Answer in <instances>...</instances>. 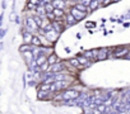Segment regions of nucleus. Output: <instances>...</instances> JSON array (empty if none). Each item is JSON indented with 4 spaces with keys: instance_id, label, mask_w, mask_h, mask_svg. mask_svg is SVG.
Wrapping results in <instances>:
<instances>
[{
    "instance_id": "f257e3e1",
    "label": "nucleus",
    "mask_w": 130,
    "mask_h": 114,
    "mask_svg": "<svg viewBox=\"0 0 130 114\" xmlns=\"http://www.w3.org/2000/svg\"><path fill=\"white\" fill-rule=\"evenodd\" d=\"M82 95V93L78 89H67L62 93H59L56 100L59 101H69V100H75Z\"/></svg>"
},
{
    "instance_id": "f03ea898",
    "label": "nucleus",
    "mask_w": 130,
    "mask_h": 114,
    "mask_svg": "<svg viewBox=\"0 0 130 114\" xmlns=\"http://www.w3.org/2000/svg\"><path fill=\"white\" fill-rule=\"evenodd\" d=\"M64 71H68L65 64H64V62H57V64H55V65H51V66L48 67V71H47V72H50V74H61V72H64Z\"/></svg>"
},
{
    "instance_id": "7ed1b4c3",
    "label": "nucleus",
    "mask_w": 130,
    "mask_h": 114,
    "mask_svg": "<svg viewBox=\"0 0 130 114\" xmlns=\"http://www.w3.org/2000/svg\"><path fill=\"white\" fill-rule=\"evenodd\" d=\"M24 27L28 29V31H31L32 33L33 32H38V29H40V27L37 25V23H36V20H35V18L32 17V18H26V20H24Z\"/></svg>"
},
{
    "instance_id": "20e7f679",
    "label": "nucleus",
    "mask_w": 130,
    "mask_h": 114,
    "mask_svg": "<svg viewBox=\"0 0 130 114\" xmlns=\"http://www.w3.org/2000/svg\"><path fill=\"white\" fill-rule=\"evenodd\" d=\"M129 52H130V48L122 46V47H117V48H115L113 52H112V56H113V57H117V59H121V57H126Z\"/></svg>"
},
{
    "instance_id": "39448f33",
    "label": "nucleus",
    "mask_w": 130,
    "mask_h": 114,
    "mask_svg": "<svg viewBox=\"0 0 130 114\" xmlns=\"http://www.w3.org/2000/svg\"><path fill=\"white\" fill-rule=\"evenodd\" d=\"M70 13H72L78 20L84 19V18L87 17V14H88V13H86V12H80V10H78L75 7H72V8H70Z\"/></svg>"
},
{
    "instance_id": "423d86ee",
    "label": "nucleus",
    "mask_w": 130,
    "mask_h": 114,
    "mask_svg": "<svg viewBox=\"0 0 130 114\" xmlns=\"http://www.w3.org/2000/svg\"><path fill=\"white\" fill-rule=\"evenodd\" d=\"M22 37H23L24 43H29V44H31V41H32L33 34H32V32H31V31H28L26 27L22 29Z\"/></svg>"
},
{
    "instance_id": "0eeeda50",
    "label": "nucleus",
    "mask_w": 130,
    "mask_h": 114,
    "mask_svg": "<svg viewBox=\"0 0 130 114\" xmlns=\"http://www.w3.org/2000/svg\"><path fill=\"white\" fill-rule=\"evenodd\" d=\"M108 54H110L108 48H101V49H98L97 60H98V61H105V60L107 59V57H108Z\"/></svg>"
},
{
    "instance_id": "6e6552de",
    "label": "nucleus",
    "mask_w": 130,
    "mask_h": 114,
    "mask_svg": "<svg viewBox=\"0 0 130 114\" xmlns=\"http://www.w3.org/2000/svg\"><path fill=\"white\" fill-rule=\"evenodd\" d=\"M65 22H67V25H68V27H72V25L77 24L79 20H78V19H77L70 12H69V13L67 14V17H65Z\"/></svg>"
},
{
    "instance_id": "1a4fd4ad",
    "label": "nucleus",
    "mask_w": 130,
    "mask_h": 114,
    "mask_svg": "<svg viewBox=\"0 0 130 114\" xmlns=\"http://www.w3.org/2000/svg\"><path fill=\"white\" fill-rule=\"evenodd\" d=\"M77 59L79 60V62H80V65H82L83 67H88V66L92 64V61H91V60H88L83 53H82V54H78V56H77Z\"/></svg>"
},
{
    "instance_id": "9d476101",
    "label": "nucleus",
    "mask_w": 130,
    "mask_h": 114,
    "mask_svg": "<svg viewBox=\"0 0 130 114\" xmlns=\"http://www.w3.org/2000/svg\"><path fill=\"white\" fill-rule=\"evenodd\" d=\"M47 62L50 64V66H51V65H55V64H57V62H60V61H59V57H57V54H56L55 52H51V54L48 56V59H47Z\"/></svg>"
},
{
    "instance_id": "9b49d317",
    "label": "nucleus",
    "mask_w": 130,
    "mask_h": 114,
    "mask_svg": "<svg viewBox=\"0 0 130 114\" xmlns=\"http://www.w3.org/2000/svg\"><path fill=\"white\" fill-rule=\"evenodd\" d=\"M68 64H69L72 67H75V69H84V67L80 65V62H79V60L77 59V57H74V59H70V60L68 61Z\"/></svg>"
},
{
    "instance_id": "f8f14e48",
    "label": "nucleus",
    "mask_w": 130,
    "mask_h": 114,
    "mask_svg": "<svg viewBox=\"0 0 130 114\" xmlns=\"http://www.w3.org/2000/svg\"><path fill=\"white\" fill-rule=\"evenodd\" d=\"M51 24H52V28L57 32V33H61L62 32V29H64V27H62V24H61V22L60 20H54V22H51Z\"/></svg>"
},
{
    "instance_id": "ddd939ff",
    "label": "nucleus",
    "mask_w": 130,
    "mask_h": 114,
    "mask_svg": "<svg viewBox=\"0 0 130 114\" xmlns=\"http://www.w3.org/2000/svg\"><path fill=\"white\" fill-rule=\"evenodd\" d=\"M50 95H52L51 91H43V90H38V94H37V98L41 99V100H45V99H48Z\"/></svg>"
},
{
    "instance_id": "4468645a",
    "label": "nucleus",
    "mask_w": 130,
    "mask_h": 114,
    "mask_svg": "<svg viewBox=\"0 0 130 114\" xmlns=\"http://www.w3.org/2000/svg\"><path fill=\"white\" fill-rule=\"evenodd\" d=\"M47 59H48V56H46V54H40L35 61H36L37 66H42L45 62H47Z\"/></svg>"
},
{
    "instance_id": "2eb2a0df",
    "label": "nucleus",
    "mask_w": 130,
    "mask_h": 114,
    "mask_svg": "<svg viewBox=\"0 0 130 114\" xmlns=\"http://www.w3.org/2000/svg\"><path fill=\"white\" fill-rule=\"evenodd\" d=\"M59 34H60V33H57L55 29H52V31H50V32L46 33V38H47L48 41H55V39L59 37Z\"/></svg>"
},
{
    "instance_id": "dca6fc26",
    "label": "nucleus",
    "mask_w": 130,
    "mask_h": 114,
    "mask_svg": "<svg viewBox=\"0 0 130 114\" xmlns=\"http://www.w3.org/2000/svg\"><path fill=\"white\" fill-rule=\"evenodd\" d=\"M31 44H32L33 47H42V41L40 39L38 36H35V34H33L32 41H31Z\"/></svg>"
},
{
    "instance_id": "f3484780",
    "label": "nucleus",
    "mask_w": 130,
    "mask_h": 114,
    "mask_svg": "<svg viewBox=\"0 0 130 114\" xmlns=\"http://www.w3.org/2000/svg\"><path fill=\"white\" fill-rule=\"evenodd\" d=\"M55 9H64L65 7V0H51Z\"/></svg>"
},
{
    "instance_id": "a211bd4d",
    "label": "nucleus",
    "mask_w": 130,
    "mask_h": 114,
    "mask_svg": "<svg viewBox=\"0 0 130 114\" xmlns=\"http://www.w3.org/2000/svg\"><path fill=\"white\" fill-rule=\"evenodd\" d=\"M32 48H33L32 44H29V43H24V44L19 46V52L23 53V52H27V51H32Z\"/></svg>"
},
{
    "instance_id": "6ab92c4d",
    "label": "nucleus",
    "mask_w": 130,
    "mask_h": 114,
    "mask_svg": "<svg viewBox=\"0 0 130 114\" xmlns=\"http://www.w3.org/2000/svg\"><path fill=\"white\" fill-rule=\"evenodd\" d=\"M100 7H101V3L98 2V0H92V3H91V5H89V12H94V10H97Z\"/></svg>"
},
{
    "instance_id": "aec40b11",
    "label": "nucleus",
    "mask_w": 130,
    "mask_h": 114,
    "mask_svg": "<svg viewBox=\"0 0 130 114\" xmlns=\"http://www.w3.org/2000/svg\"><path fill=\"white\" fill-rule=\"evenodd\" d=\"M83 54L87 57L88 60H91V61H93V60H96V57H94V52H93V49H91V51H84L83 52Z\"/></svg>"
},
{
    "instance_id": "412c9836",
    "label": "nucleus",
    "mask_w": 130,
    "mask_h": 114,
    "mask_svg": "<svg viewBox=\"0 0 130 114\" xmlns=\"http://www.w3.org/2000/svg\"><path fill=\"white\" fill-rule=\"evenodd\" d=\"M54 14H55L56 19H59V18H65V17H67V15H65V13H64V9H55V10H54Z\"/></svg>"
},
{
    "instance_id": "4be33fe9",
    "label": "nucleus",
    "mask_w": 130,
    "mask_h": 114,
    "mask_svg": "<svg viewBox=\"0 0 130 114\" xmlns=\"http://www.w3.org/2000/svg\"><path fill=\"white\" fill-rule=\"evenodd\" d=\"M43 7H45V9H46L47 13H54V10H55V7H54L52 2H50V3H45Z\"/></svg>"
},
{
    "instance_id": "5701e85b",
    "label": "nucleus",
    "mask_w": 130,
    "mask_h": 114,
    "mask_svg": "<svg viewBox=\"0 0 130 114\" xmlns=\"http://www.w3.org/2000/svg\"><path fill=\"white\" fill-rule=\"evenodd\" d=\"M73 7H75L78 10H80V12H86V13H88V10H89V8H87V7H84L82 3H77V4H74Z\"/></svg>"
},
{
    "instance_id": "b1692460",
    "label": "nucleus",
    "mask_w": 130,
    "mask_h": 114,
    "mask_svg": "<svg viewBox=\"0 0 130 114\" xmlns=\"http://www.w3.org/2000/svg\"><path fill=\"white\" fill-rule=\"evenodd\" d=\"M33 18H35V20H36L37 25L41 28V27H42V24H43V17H41V15H35Z\"/></svg>"
},
{
    "instance_id": "393cba45",
    "label": "nucleus",
    "mask_w": 130,
    "mask_h": 114,
    "mask_svg": "<svg viewBox=\"0 0 130 114\" xmlns=\"http://www.w3.org/2000/svg\"><path fill=\"white\" fill-rule=\"evenodd\" d=\"M27 8L28 9H32V10H37V8H38V5H35V4H32L31 2L27 4Z\"/></svg>"
},
{
    "instance_id": "a878e982",
    "label": "nucleus",
    "mask_w": 130,
    "mask_h": 114,
    "mask_svg": "<svg viewBox=\"0 0 130 114\" xmlns=\"http://www.w3.org/2000/svg\"><path fill=\"white\" fill-rule=\"evenodd\" d=\"M113 2V0H103V3H102V7L103 8H106V7H108L111 3Z\"/></svg>"
},
{
    "instance_id": "bb28decb",
    "label": "nucleus",
    "mask_w": 130,
    "mask_h": 114,
    "mask_svg": "<svg viewBox=\"0 0 130 114\" xmlns=\"http://www.w3.org/2000/svg\"><path fill=\"white\" fill-rule=\"evenodd\" d=\"M5 34H7V29H2V33H0V38H2V39H3Z\"/></svg>"
},
{
    "instance_id": "cd10ccee",
    "label": "nucleus",
    "mask_w": 130,
    "mask_h": 114,
    "mask_svg": "<svg viewBox=\"0 0 130 114\" xmlns=\"http://www.w3.org/2000/svg\"><path fill=\"white\" fill-rule=\"evenodd\" d=\"M35 81H36V80H29V81H28V85H29V86H36V82H35Z\"/></svg>"
},
{
    "instance_id": "c85d7f7f",
    "label": "nucleus",
    "mask_w": 130,
    "mask_h": 114,
    "mask_svg": "<svg viewBox=\"0 0 130 114\" xmlns=\"http://www.w3.org/2000/svg\"><path fill=\"white\" fill-rule=\"evenodd\" d=\"M2 7H3V10H5V8H7V2H5V0H3V3H2Z\"/></svg>"
},
{
    "instance_id": "c756f323",
    "label": "nucleus",
    "mask_w": 130,
    "mask_h": 114,
    "mask_svg": "<svg viewBox=\"0 0 130 114\" xmlns=\"http://www.w3.org/2000/svg\"><path fill=\"white\" fill-rule=\"evenodd\" d=\"M15 23H17V24H21V18H19L18 15L15 17Z\"/></svg>"
},
{
    "instance_id": "7c9ffc66",
    "label": "nucleus",
    "mask_w": 130,
    "mask_h": 114,
    "mask_svg": "<svg viewBox=\"0 0 130 114\" xmlns=\"http://www.w3.org/2000/svg\"><path fill=\"white\" fill-rule=\"evenodd\" d=\"M69 2H72V3L77 4V3H80V0H69Z\"/></svg>"
},
{
    "instance_id": "2f4dec72",
    "label": "nucleus",
    "mask_w": 130,
    "mask_h": 114,
    "mask_svg": "<svg viewBox=\"0 0 130 114\" xmlns=\"http://www.w3.org/2000/svg\"><path fill=\"white\" fill-rule=\"evenodd\" d=\"M96 24L94 23H87V27H94Z\"/></svg>"
},
{
    "instance_id": "473e14b6",
    "label": "nucleus",
    "mask_w": 130,
    "mask_h": 114,
    "mask_svg": "<svg viewBox=\"0 0 130 114\" xmlns=\"http://www.w3.org/2000/svg\"><path fill=\"white\" fill-rule=\"evenodd\" d=\"M98 2L101 3V7H102V3H103V0H98Z\"/></svg>"
},
{
    "instance_id": "72a5a7b5",
    "label": "nucleus",
    "mask_w": 130,
    "mask_h": 114,
    "mask_svg": "<svg viewBox=\"0 0 130 114\" xmlns=\"http://www.w3.org/2000/svg\"><path fill=\"white\" fill-rule=\"evenodd\" d=\"M113 2H120V0H113Z\"/></svg>"
},
{
    "instance_id": "f704fd0d",
    "label": "nucleus",
    "mask_w": 130,
    "mask_h": 114,
    "mask_svg": "<svg viewBox=\"0 0 130 114\" xmlns=\"http://www.w3.org/2000/svg\"><path fill=\"white\" fill-rule=\"evenodd\" d=\"M65 2H67V0H65Z\"/></svg>"
}]
</instances>
